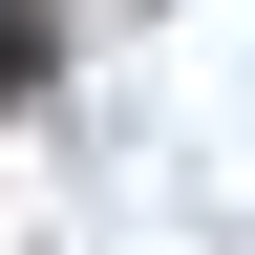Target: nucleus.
Listing matches in <instances>:
<instances>
[{"label": "nucleus", "instance_id": "nucleus-1", "mask_svg": "<svg viewBox=\"0 0 255 255\" xmlns=\"http://www.w3.org/2000/svg\"><path fill=\"white\" fill-rule=\"evenodd\" d=\"M21 64H43V0H0V85H21Z\"/></svg>", "mask_w": 255, "mask_h": 255}]
</instances>
